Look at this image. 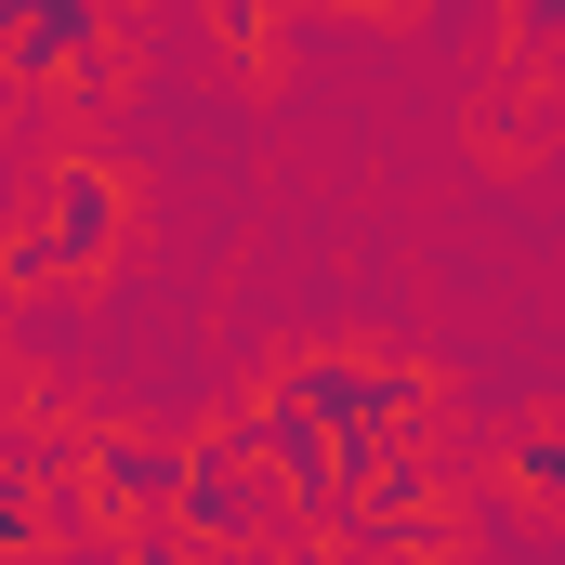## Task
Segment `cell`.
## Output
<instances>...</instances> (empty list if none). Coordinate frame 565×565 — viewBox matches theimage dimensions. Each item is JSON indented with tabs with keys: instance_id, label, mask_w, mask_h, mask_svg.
Listing matches in <instances>:
<instances>
[{
	"instance_id": "obj_2",
	"label": "cell",
	"mask_w": 565,
	"mask_h": 565,
	"mask_svg": "<svg viewBox=\"0 0 565 565\" xmlns=\"http://www.w3.org/2000/svg\"><path fill=\"white\" fill-rule=\"evenodd\" d=\"M277 395L302 408V422L342 434V460L422 447V422H434V369H408V355H289Z\"/></svg>"
},
{
	"instance_id": "obj_3",
	"label": "cell",
	"mask_w": 565,
	"mask_h": 565,
	"mask_svg": "<svg viewBox=\"0 0 565 565\" xmlns=\"http://www.w3.org/2000/svg\"><path fill=\"white\" fill-rule=\"evenodd\" d=\"M224 434L264 460V487L289 500V526H342V500H355V460H342V434H329V422H302L277 382H264V395H250Z\"/></svg>"
},
{
	"instance_id": "obj_7",
	"label": "cell",
	"mask_w": 565,
	"mask_h": 565,
	"mask_svg": "<svg viewBox=\"0 0 565 565\" xmlns=\"http://www.w3.org/2000/svg\"><path fill=\"white\" fill-rule=\"evenodd\" d=\"M342 553H382V565H408V553H447V526H434V513H369V526H342Z\"/></svg>"
},
{
	"instance_id": "obj_1",
	"label": "cell",
	"mask_w": 565,
	"mask_h": 565,
	"mask_svg": "<svg viewBox=\"0 0 565 565\" xmlns=\"http://www.w3.org/2000/svg\"><path fill=\"white\" fill-rule=\"evenodd\" d=\"M132 224H145V198H132L119 158H40L0 277H13V289H93L119 250H132Z\"/></svg>"
},
{
	"instance_id": "obj_5",
	"label": "cell",
	"mask_w": 565,
	"mask_h": 565,
	"mask_svg": "<svg viewBox=\"0 0 565 565\" xmlns=\"http://www.w3.org/2000/svg\"><path fill=\"white\" fill-rule=\"evenodd\" d=\"M264 526H289V500L264 487V460H250L237 434H198L184 500H171V540H184V553H250Z\"/></svg>"
},
{
	"instance_id": "obj_4",
	"label": "cell",
	"mask_w": 565,
	"mask_h": 565,
	"mask_svg": "<svg viewBox=\"0 0 565 565\" xmlns=\"http://www.w3.org/2000/svg\"><path fill=\"white\" fill-rule=\"evenodd\" d=\"M184 460H198V434H145V422L79 434V513H93V526H171Z\"/></svg>"
},
{
	"instance_id": "obj_6",
	"label": "cell",
	"mask_w": 565,
	"mask_h": 565,
	"mask_svg": "<svg viewBox=\"0 0 565 565\" xmlns=\"http://www.w3.org/2000/svg\"><path fill=\"white\" fill-rule=\"evenodd\" d=\"M119 26H106V0H26V40H13V93L26 106H53L93 53H106Z\"/></svg>"
},
{
	"instance_id": "obj_9",
	"label": "cell",
	"mask_w": 565,
	"mask_h": 565,
	"mask_svg": "<svg viewBox=\"0 0 565 565\" xmlns=\"http://www.w3.org/2000/svg\"><path fill=\"white\" fill-rule=\"evenodd\" d=\"M513 40H526V53H553V66H565V0H526V13H513Z\"/></svg>"
},
{
	"instance_id": "obj_8",
	"label": "cell",
	"mask_w": 565,
	"mask_h": 565,
	"mask_svg": "<svg viewBox=\"0 0 565 565\" xmlns=\"http://www.w3.org/2000/svg\"><path fill=\"white\" fill-rule=\"evenodd\" d=\"M513 487L565 513V422H526V434H513Z\"/></svg>"
}]
</instances>
